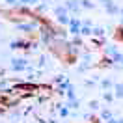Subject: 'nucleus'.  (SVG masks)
Returning a JSON list of instances; mask_svg holds the SVG:
<instances>
[{
    "label": "nucleus",
    "instance_id": "1",
    "mask_svg": "<svg viewBox=\"0 0 123 123\" xmlns=\"http://www.w3.org/2000/svg\"><path fill=\"white\" fill-rule=\"evenodd\" d=\"M8 2H9V4H13V2H15V0H8Z\"/></svg>",
    "mask_w": 123,
    "mask_h": 123
}]
</instances>
